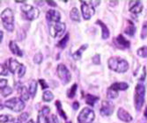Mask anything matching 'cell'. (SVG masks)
Returning <instances> with one entry per match:
<instances>
[{
    "mask_svg": "<svg viewBox=\"0 0 147 123\" xmlns=\"http://www.w3.org/2000/svg\"><path fill=\"white\" fill-rule=\"evenodd\" d=\"M109 68L117 73H124L129 70V63L125 59L121 57H111L109 60Z\"/></svg>",
    "mask_w": 147,
    "mask_h": 123,
    "instance_id": "1",
    "label": "cell"
},
{
    "mask_svg": "<svg viewBox=\"0 0 147 123\" xmlns=\"http://www.w3.org/2000/svg\"><path fill=\"white\" fill-rule=\"evenodd\" d=\"M1 19L4 27L8 32H12L14 30V15L10 8H6L2 11Z\"/></svg>",
    "mask_w": 147,
    "mask_h": 123,
    "instance_id": "2",
    "label": "cell"
},
{
    "mask_svg": "<svg viewBox=\"0 0 147 123\" xmlns=\"http://www.w3.org/2000/svg\"><path fill=\"white\" fill-rule=\"evenodd\" d=\"M7 66L9 71H11L12 74L18 76L19 77H22L26 73V67L24 64L20 63L17 60L14 58H10L7 62Z\"/></svg>",
    "mask_w": 147,
    "mask_h": 123,
    "instance_id": "3",
    "label": "cell"
},
{
    "mask_svg": "<svg viewBox=\"0 0 147 123\" xmlns=\"http://www.w3.org/2000/svg\"><path fill=\"white\" fill-rule=\"evenodd\" d=\"M144 95H145V87L142 84H138L136 86V91H135V108L137 111H140L144 103Z\"/></svg>",
    "mask_w": 147,
    "mask_h": 123,
    "instance_id": "4",
    "label": "cell"
},
{
    "mask_svg": "<svg viewBox=\"0 0 147 123\" xmlns=\"http://www.w3.org/2000/svg\"><path fill=\"white\" fill-rule=\"evenodd\" d=\"M5 106L11 109L13 112H20L25 108V102L21 99V98H12L5 102Z\"/></svg>",
    "mask_w": 147,
    "mask_h": 123,
    "instance_id": "5",
    "label": "cell"
},
{
    "mask_svg": "<svg viewBox=\"0 0 147 123\" xmlns=\"http://www.w3.org/2000/svg\"><path fill=\"white\" fill-rule=\"evenodd\" d=\"M94 118H95L94 112L88 107H85L82 109V111L79 113L78 116V123H91L93 121Z\"/></svg>",
    "mask_w": 147,
    "mask_h": 123,
    "instance_id": "6",
    "label": "cell"
},
{
    "mask_svg": "<svg viewBox=\"0 0 147 123\" xmlns=\"http://www.w3.org/2000/svg\"><path fill=\"white\" fill-rule=\"evenodd\" d=\"M20 9L25 14L26 19L31 20V21L36 19L40 15L39 9H37L36 7H34L30 5H21Z\"/></svg>",
    "mask_w": 147,
    "mask_h": 123,
    "instance_id": "7",
    "label": "cell"
},
{
    "mask_svg": "<svg viewBox=\"0 0 147 123\" xmlns=\"http://www.w3.org/2000/svg\"><path fill=\"white\" fill-rule=\"evenodd\" d=\"M57 75L63 85L68 84L71 79V74L64 64L60 63L57 66Z\"/></svg>",
    "mask_w": 147,
    "mask_h": 123,
    "instance_id": "8",
    "label": "cell"
},
{
    "mask_svg": "<svg viewBox=\"0 0 147 123\" xmlns=\"http://www.w3.org/2000/svg\"><path fill=\"white\" fill-rule=\"evenodd\" d=\"M80 2H81V12H82L83 18L86 20H89L95 12L94 7L92 6V5H90V1L87 2V1L82 0V1H80Z\"/></svg>",
    "mask_w": 147,
    "mask_h": 123,
    "instance_id": "9",
    "label": "cell"
},
{
    "mask_svg": "<svg viewBox=\"0 0 147 123\" xmlns=\"http://www.w3.org/2000/svg\"><path fill=\"white\" fill-rule=\"evenodd\" d=\"M65 24L63 22H57V23H52L49 24V34L52 37H57L62 35L65 31Z\"/></svg>",
    "mask_w": 147,
    "mask_h": 123,
    "instance_id": "10",
    "label": "cell"
},
{
    "mask_svg": "<svg viewBox=\"0 0 147 123\" xmlns=\"http://www.w3.org/2000/svg\"><path fill=\"white\" fill-rule=\"evenodd\" d=\"M46 19L49 24L52 23H57L60 22L61 19V14L60 12L56 10H49L46 13Z\"/></svg>",
    "mask_w": 147,
    "mask_h": 123,
    "instance_id": "11",
    "label": "cell"
},
{
    "mask_svg": "<svg viewBox=\"0 0 147 123\" xmlns=\"http://www.w3.org/2000/svg\"><path fill=\"white\" fill-rule=\"evenodd\" d=\"M114 112V105L109 101L104 100L100 107V114L102 116H109Z\"/></svg>",
    "mask_w": 147,
    "mask_h": 123,
    "instance_id": "12",
    "label": "cell"
},
{
    "mask_svg": "<svg viewBox=\"0 0 147 123\" xmlns=\"http://www.w3.org/2000/svg\"><path fill=\"white\" fill-rule=\"evenodd\" d=\"M117 116L118 118L124 121V122H130L132 120V116L125 110L123 107H120L117 111Z\"/></svg>",
    "mask_w": 147,
    "mask_h": 123,
    "instance_id": "13",
    "label": "cell"
},
{
    "mask_svg": "<svg viewBox=\"0 0 147 123\" xmlns=\"http://www.w3.org/2000/svg\"><path fill=\"white\" fill-rule=\"evenodd\" d=\"M114 40L119 47H121V48H129L130 46V42L128 40H126V38L123 34H119L117 38H115Z\"/></svg>",
    "mask_w": 147,
    "mask_h": 123,
    "instance_id": "14",
    "label": "cell"
},
{
    "mask_svg": "<svg viewBox=\"0 0 147 123\" xmlns=\"http://www.w3.org/2000/svg\"><path fill=\"white\" fill-rule=\"evenodd\" d=\"M129 11L135 14H139L143 11V4L141 1H132L129 3Z\"/></svg>",
    "mask_w": 147,
    "mask_h": 123,
    "instance_id": "15",
    "label": "cell"
},
{
    "mask_svg": "<svg viewBox=\"0 0 147 123\" xmlns=\"http://www.w3.org/2000/svg\"><path fill=\"white\" fill-rule=\"evenodd\" d=\"M9 48L13 54H15V56H20V57L23 56V52L20 50V48L16 44V42H13V40H11V42H9Z\"/></svg>",
    "mask_w": 147,
    "mask_h": 123,
    "instance_id": "16",
    "label": "cell"
},
{
    "mask_svg": "<svg viewBox=\"0 0 147 123\" xmlns=\"http://www.w3.org/2000/svg\"><path fill=\"white\" fill-rule=\"evenodd\" d=\"M109 88L115 91H126L129 88V85L127 83H124V82H118V83H114Z\"/></svg>",
    "mask_w": 147,
    "mask_h": 123,
    "instance_id": "17",
    "label": "cell"
},
{
    "mask_svg": "<svg viewBox=\"0 0 147 123\" xmlns=\"http://www.w3.org/2000/svg\"><path fill=\"white\" fill-rule=\"evenodd\" d=\"M96 24L100 25V27H101V37L103 40H107L109 39V35H110V32H109V29L108 28V26H107L101 20H97Z\"/></svg>",
    "mask_w": 147,
    "mask_h": 123,
    "instance_id": "18",
    "label": "cell"
},
{
    "mask_svg": "<svg viewBox=\"0 0 147 123\" xmlns=\"http://www.w3.org/2000/svg\"><path fill=\"white\" fill-rule=\"evenodd\" d=\"M127 24H128V26H126V28L124 30V33L127 35L130 36V37L134 36V34L136 33V26H135V25L133 24V22L130 21V20H127Z\"/></svg>",
    "mask_w": 147,
    "mask_h": 123,
    "instance_id": "19",
    "label": "cell"
},
{
    "mask_svg": "<svg viewBox=\"0 0 147 123\" xmlns=\"http://www.w3.org/2000/svg\"><path fill=\"white\" fill-rule=\"evenodd\" d=\"M20 97H21V99L23 101H28L29 99V97H30V93H29V90L26 89V86H21L20 87Z\"/></svg>",
    "mask_w": 147,
    "mask_h": 123,
    "instance_id": "20",
    "label": "cell"
},
{
    "mask_svg": "<svg viewBox=\"0 0 147 123\" xmlns=\"http://www.w3.org/2000/svg\"><path fill=\"white\" fill-rule=\"evenodd\" d=\"M87 48H88V44H84V45H82L81 47H80V48L72 54L73 59H74V60H79L80 58H81V56H82L83 52H84Z\"/></svg>",
    "mask_w": 147,
    "mask_h": 123,
    "instance_id": "21",
    "label": "cell"
},
{
    "mask_svg": "<svg viewBox=\"0 0 147 123\" xmlns=\"http://www.w3.org/2000/svg\"><path fill=\"white\" fill-rule=\"evenodd\" d=\"M70 17L73 21H76V22L80 21V13H79V11L76 7H73L71 9L70 12Z\"/></svg>",
    "mask_w": 147,
    "mask_h": 123,
    "instance_id": "22",
    "label": "cell"
},
{
    "mask_svg": "<svg viewBox=\"0 0 147 123\" xmlns=\"http://www.w3.org/2000/svg\"><path fill=\"white\" fill-rule=\"evenodd\" d=\"M98 100H99V97L93 96V95H92V94H87L86 96V102L90 106H93L95 104V102H97Z\"/></svg>",
    "mask_w": 147,
    "mask_h": 123,
    "instance_id": "23",
    "label": "cell"
},
{
    "mask_svg": "<svg viewBox=\"0 0 147 123\" xmlns=\"http://www.w3.org/2000/svg\"><path fill=\"white\" fill-rule=\"evenodd\" d=\"M37 85H38V83L35 80H32L30 82V84H29V93H30L32 98H34L35 96V94H36Z\"/></svg>",
    "mask_w": 147,
    "mask_h": 123,
    "instance_id": "24",
    "label": "cell"
},
{
    "mask_svg": "<svg viewBox=\"0 0 147 123\" xmlns=\"http://www.w3.org/2000/svg\"><path fill=\"white\" fill-rule=\"evenodd\" d=\"M56 106L57 108V112L60 115V117H62L63 120H67V115H66V114L64 113V111L63 110L62 108V104L59 100H57L56 101Z\"/></svg>",
    "mask_w": 147,
    "mask_h": 123,
    "instance_id": "25",
    "label": "cell"
},
{
    "mask_svg": "<svg viewBox=\"0 0 147 123\" xmlns=\"http://www.w3.org/2000/svg\"><path fill=\"white\" fill-rule=\"evenodd\" d=\"M38 123H49V120L48 118V115L44 114L42 112L40 111L38 114Z\"/></svg>",
    "mask_w": 147,
    "mask_h": 123,
    "instance_id": "26",
    "label": "cell"
},
{
    "mask_svg": "<svg viewBox=\"0 0 147 123\" xmlns=\"http://www.w3.org/2000/svg\"><path fill=\"white\" fill-rule=\"evenodd\" d=\"M53 99H54V95L49 91H45L42 94V99L45 102H50Z\"/></svg>",
    "mask_w": 147,
    "mask_h": 123,
    "instance_id": "27",
    "label": "cell"
},
{
    "mask_svg": "<svg viewBox=\"0 0 147 123\" xmlns=\"http://www.w3.org/2000/svg\"><path fill=\"white\" fill-rule=\"evenodd\" d=\"M137 54L138 56L142 58H147V46H144L138 48L137 51Z\"/></svg>",
    "mask_w": 147,
    "mask_h": 123,
    "instance_id": "28",
    "label": "cell"
},
{
    "mask_svg": "<svg viewBox=\"0 0 147 123\" xmlns=\"http://www.w3.org/2000/svg\"><path fill=\"white\" fill-rule=\"evenodd\" d=\"M77 88H78V85L77 84H74L67 91V97L69 99H72L74 98L75 94H76V91H77Z\"/></svg>",
    "mask_w": 147,
    "mask_h": 123,
    "instance_id": "29",
    "label": "cell"
},
{
    "mask_svg": "<svg viewBox=\"0 0 147 123\" xmlns=\"http://www.w3.org/2000/svg\"><path fill=\"white\" fill-rule=\"evenodd\" d=\"M68 40H69V34H65V36L57 43V47H59L61 48H64L68 43Z\"/></svg>",
    "mask_w": 147,
    "mask_h": 123,
    "instance_id": "30",
    "label": "cell"
},
{
    "mask_svg": "<svg viewBox=\"0 0 147 123\" xmlns=\"http://www.w3.org/2000/svg\"><path fill=\"white\" fill-rule=\"evenodd\" d=\"M14 120V118L11 115H7V114H5V115H1L0 116V122L1 123H7V122H11Z\"/></svg>",
    "mask_w": 147,
    "mask_h": 123,
    "instance_id": "31",
    "label": "cell"
},
{
    "mask_svg": "<svg viewBox=\"0 0 147 123\" xmlns=\"http://www.w3.org/2000/svg\"><path fill=\"white\" fill-rule=\"evenodd\" d=\"M107 95H108V98L110 99H116L118 97V92L114 91V90H111L110 88L108 89V91H107Z\"/></svg>",
    "mask_w": 147,
    "mask_h": 123,
    "instance_id": "32",
    "label": "cell"
},
{
    "mask_svg": "<svg viewBox=\"0 0 147 123\" xmlns=\"http://www.w3.org/2000/svg\"><path fill=\"white\" fill-rule=\"evenodd\" d=\"M43 60V56H42V54L41 52H39L37 54H35V56L34 57V62L36 63V64H40V63H42Z\"/></svg>",
    "mask_w": 147,
    "mask_h": 123,
    "instance_id": "33",
    "label": "cell"
},
{
    "mask_svg": "<svg viewBox=\"0 0 147 123\" xmlns=\"http://www.w3.org/2000/svg\"><path fill=\"white\" fill-rule=\"evenodd\" d=\"M12 92V89L10 86H6L4 89H1V94L3 97H7Z\"/></svg>",
    "mask_w": 147,
    "mask_h": 123,
    "instance_id": "34",
    "label": "cell"
},
{
    "mask_svg": "<svg viewBox=\"0 0 147 123\" xmlns=\"http://www.w3.org/2000/svg\"><path fill=\"white\" fill-rule=\"evenodd\" d=\"M147 36V22H144L141 31V39H145Z\"/></svg>",
    "mask_w": 147,
    "mask_h": 123,
    "instance_id": "35",
    "label": "cell"
},
{
    "mask_svg": "<svg viewBox=\"0 0 147 123\" xmlns=\"http://www.w3.org/2000/svg\"><path fill=\"white\" fill-rule=\"evenodd\" d=\"M9 69L7 64H1V71H0V74L2 76H6L8 74Z\"/></svg>",
    "mask_w": 147,
    "mask_h": 123,
    "instance_id": "36",
    "label": "cell"
},
{
    "mask_svg": "<svg viewBox=\"0 0 147 123\" xmlns=\"http://www.w3.org/2000/svg\"><path fill=\"white\" fill-rule=\"evenodd\" d=\"M28 116H29L28 113H23V114H21L18 117V120H19L20 122H24V121H26V120H28Z\"/></svg>",
    "mask_w": 147,
    "mask_h": 123,
    "instance_id": "37",
    "label": "cell"
},
{
    "mask_svg": "<svg viewBox=\"0 0 147 123\" xmlns=\"http://www.w3.org/2000/svg\"><path fill=\"white\" fill-rule=\"evenodd\" d=\"M92 62H93V63H95V64H100V56L99 54H95V56L92 57Z\"/></svg>",
    "mask_w": 147,
    "mask_h": 123,
    "instance_id": "38",
    "label": "cell"
},
{
    "mask_svg": "<svg viewBox=\"0 0 147 123\" xmlns=\"http://www.w3.org/2000/svg\"><path fill=\"white\" fill-rule=\"evenodd\" d=\"M38 82H39V84L41 85L42 90H45V89H47V88L49 87V85H47V83H46V81H45V80H43V79H40Z\"/></svg>",
    "mask_w": 147,
    "mask_h": 123,
    "instance_id": "39",
    "label": "cell"
},
{
    "mask_svg": "<svg viewBox=\"0 0 147 123\" xmlns=\"http://www.w3.org/2000/svg\"><path fill=\"white\" fill-rule=\"evenodd\" d=\"M145 77H146V68L145 67H143V71H142V74H141V77L138 78L139 81H144L145 79Z\"/></svg>",
    "mask_w": 147,
    "mask_h": 123,
    "instance_id": "40",
    "label": "cell"
},
{
    "mask_svg": "<svg viewBox=\"0 0 147 123\" xmlns=\"http://www.w3.org/2000/svg\"><path fill=\"white\" fill-rule=\"evenodd\" d=\"M6 86H7V80L2 78L1 80H0V87H1V89H4Z\"/></svg>",
    "mask_w": 147,
    "mask_h": 123,
    "instance_id": "41",
    "label": "cell"
},
{
    "mask_svg": "<svg viewBox=\"0 0 147 123\" xmlns=\"http://www.w3.org/2000/svg\"><path fill=\"white\" fill-rule=\"evenodd\" d=\"M41 112H42L44 114L48 115V114H49V112H50V109H49V106H43V107H42V109L41 110Z\"/></svg>",
    "mask_w": 147,
    "mask_h": 123,
    "instance_id": "42",
    "label": "cell"
},
{
    "mask_svg": "<svg viewBox=\"0 0 147 123\" xmlns=\"http://www.w3.org/2000/svg\"><path fill=\"white\" fill-rule=\"evenodd\" d=\"M51 120H52V123H58V119L55 114H53L51 116Z\"/></svg>",
    "mask_w": 147,
    "mask_h": 123,
    "instance_id": "43",
    "label": "cell"
},
{
    "mask_svg": "<svg viewBox=\"0 0 147 123\" xmlns=\"http://www.w3.org/2000/svg\"><path fill=\"white\" fill-rule=\"evenodd\" d=\"M47 4L49 5V6H53V7H57V5L55 1H47Z\"/></svg>",
    "mask_w": 147,
    "mask_h": 123,
    "instance_id": "44",
    "label": "cell"
},
{
    "mask_svg": "<svg viewBox=\"0 0 147 123\" xmlns=\"http://www.w3.org/2000/svg\"><path fill=\"white\" fill-rule=\"evenodd\" d=\"M72 107H73V109L74 110H78V109L79 108V104H78V102H74L73 104H72Z\"/></svg>",
    "mask_w": 147,
    "mask_h": 123,
    "instance_id": "45",
    "label": "cell"
},
{
    "mask_svg": "<svg viewBox=\"0 0 147 123\" xmlns=\"http://www.w3.org/2000/svg\"><path fill=\"white\" fill-rule=\"evenodd\" d=\"M91 4H92V6H98L100 4V1H90Z\"/></svg>",
    "mask_w": 147,
    "mask_h": 123,
    "instance_id": "46",
    "label": "cell"
},
{
    "mask_svg": "<svg viewBox=\"0 0 147 123\" xmlns=\"http://www.w3.org/2000/svg\"><path fill=\"white\" fill-rule=\"evenodd\" d=\"M3 34H4L3 31L0 32V42H2V40H3Z\"/></svg>",
    "mask_w": 147,
    "mask_h": 123,
    "instance_id": "47",
    "label": "cell"
},
{
    "mask_svg": "<svg viewBox=\"0 0 147 123\" xmlns=\"http://www.w3.org/2000/svg\"><path fill=\"white\" fill-rule=\"evenodd\" d=\"M144 117L147 119V107L145 108V111H144Z\"/></svg>",
    "mask_w": 147,
    "mask_h": 123,
    "instance_id": "48",
    "label": "cell"
},
{
    "mask_svg": "<svg viewBox=\"0 0 147 123\" xmlns=\"http://www.w3.org/2000/svg\"><path fill=\"white\" fill-rule=\"evenodd\" d=\"M15 3H22V4H24V5H25L26 1H19V0H18V1H15Z\"/></svg>",
    "mask_w": 147,
    "mask_h": 123,
    "instance_id": "49",
    "label": "cell"
},
{
    "mask_svg": "<svg viewBox=\"0 0 147 123\" xmlns=\"http://www.w3.org/2000/svg\"><path fill=\"white\" fill-rule=\"evenodd\" d=\"M26 123H34V121L33 120H30L29 121H28V122H26Z\"/></svg>",
    "mask_w": 147,
    "mask_h": 123,
    "instance_id": "50",
    "label": "cell"
},
{
    "mask_svg": "<svg viewBox=\"0 0 147 123\" xmlns=\"http://www.w3.org/2000/svg\"><path fill=\"white\" fill-rule=\"evenodd\" d=\"M66 123H72L71 121H68V122H66Z\"/></svg>",
    "mask_w": 147,
    "mask_h": 123,
    "instance_id": "51",
    "label": "cell"
},
{
    "mask_svg": "<svg viewBox=\"0 0 147 123\" xmlns=\"http://www.w3.org/2000/svg\"><path fill=\"white\" fill-rule=\"evenodd\" d=\"M19 123H20V122H19Z\"/></svg>",
    "mask_w": 147,
    "mask_h": 123,
    "instance_id": "52",
    "label": "cell"
}]
</instances>
